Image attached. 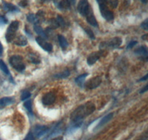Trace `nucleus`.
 I'll return each instance as SVG.
<instances>
[{
  "mask_svg": "<svg viewBox=\"0 0 148 140\" xmlns=\"http://www.w3.org/2000/svg\"><path fill=\"white\" fill-rule=\"evenodd\" d=\"M95 105L91 103H87L86 104L80 105L74 111L71 115V119L73 123L80 122L82 119L87 116L90 115L95 111Z\"/></svg>",
  "mask_w": 148,
  "mask_h": 140,
  "instance_id": "nucleus-1",
  "label": "nucleus"
},
{
  "mask_svg": "<svg viewBox=\"0 0 148 140\" xmlns=\"http://www.w3.org/2000/svg\"><path fill=\"white\" fill-rule=\"evenodd\" d=\"M10 63L18 72H22L25 69V65L23 63V58L20 55H14L10 57Z\"/></svg>",
  "mask_w": 148,
  "mask_h": 140,
  "instance_id": "nucleus-2",
  "label": "nucleus"
},
{
  "mask_svg": "<svg viewBox=\"0 0 148 140\" xmlns=\"http://www.w3.org/2000/svg\"><path fill=\"white\" fill-rule=\"evenodd\" d=\"M18 27H19V22L17 21H14L10 23L7 32H6V34H5V38L8 41L10 42L14 40V39L16 38V33L18 30Z\"/></svg>",
  "mask_w": 148,
  "mask_h": 140,
  "instance_id": "nucleus-3",
  "label": "nucleus"
},
{
  "mask_svg": "<svg viewBox=\"0 0 148 140\" xmlns=\"http://www.w3.org/2000/svg\"><path fill=\"white\" fill-rule=\"evenodd\" d=\"M78 11L83 16H87L91 12L88 0H80L77 6Z\"/></svg>",
  "mask_w": 148,
  "mask_h": 140,
  "instance_id": "nucleus-4",
  "label": "nucleus"
},
{
  "mask_svg": "<svg viewBox=\"0 0 148 140\" xmlns=\"http://www.w3.org/2000/svg\"><path fill=\"white\" fill-rule=\"evenodd\" d=\"M48 131L49 128L47 126H45V125H36L33 130V131L31 132L33 133L35 138L39 139L46 135Z\"/></svg>",
  "mask_w": 148,
  "mask_h": 140,
  "instance_id": "nucleus-5",
  "label": "nucleus"
},
{
  "mask_svg": "<svg viewBox=\"0 0 148 140\" xmlns=\"http://www.w3.org/2000/svg\"><path fill=\"white\" fill-rule=\"evenodd\" d=\"M99 9L101 16H102V17L104 19H106L108 22H110V21L113 20L114 16H113V13L108 9V6H107V4L99 5Z\"/></svg>",
  "mask_w": 148,
  "mask_h": 140,
  "instance_id": "nucleus-6",
  "label": "nucleus"
},
{
  "mask_svg": "<svg viewBox=\"0 0 148 140\" xmlns=\"http://www.w3.org/2000/svg\"><path fill=\"white\" fill-rule=\"evenodd\" d=\"M101 78L99 76H96V77H92L90 80H88V82H86L85 87L88 89H93V88H97L101 84Z\"/></svg>",
  "mask_w": 148,
  "mask_h": 140,
  "instance_id": "nucleus-7",
  "label": "nucleus"
},
{
  "mask_svg": "<svg viewBox=\"0 0 148 140\" xmlns=\"http://www.w3.org/2000/svg\"><path fill=\"white\" fill-rule=\"evenodd\" d=\"M36 41L37 42V43H38L43 50H45L46 52H51L53 50L52 44L46 41L43 38H42V37H36Z\"/></svg>",
  "mask_w": 148,
  "mask_h": 140,
  "instance_id": "nucleus-8",
  "label": "nucleus"
},
{
  "mask_svg": "<svg viewBox=\"0 0 148 140\" xmlns=\"http://www.w3.org/2000/svg\"><path fill=\"white\" fill-rule=\"evenodd\" d=\"M56 100V95L53 92H49L45 94L42 99V104L45 105H52Z\"/></svg>",
  "mask_w": 148,
  "mask_h": 140,
  "instance_id": "nucleus-9",
  "label": "nucleus"
},
{
  "mask_svg": "<svg viewBox=\"0 0 148 140\" xmlns=\"http://www.w3.org/2000/svg\"><path fill=\"white\" fill-rule=\"evenodd\" d=\"M101 54H102L101 52H96L91 53L90 55L88 56V60H87L88 65L91 66L92 65V64H94V63L100 58V57L101 56Z\"/></svg>",
  "mask_w": 148,
  "mask_h": 140,
  "instance_id": "nucleus-10",
  "label": "nucleus"
},
{
  "mask_svg": "<svg viewBox=\"0 0 148 140\" xmlns=\"http://www.w3.org/2000/svg\"><path fill=\"white\" fill-rule=\"evenodd\" d=\"M122 43V40L121 39L119 38V37H116V38H113V39H111L110 41L108 42H104L103 43L104 44H105L104 47H118Z\"/></svg>",
  "mask_w": 148,
  "mask_h": 140,
  "instance_id": "nucleus-11",
  "label": "nucleus"
},
{
  "mask_svg": "<svg viewBox=\"0 0 148 140\" xmlns=\"http://www.w3.org/2000/svg\"><path fill=\"white\" fill-rule=\"evenodd\" d=\"M113 117V113H110L109 114H108V115H106L105 117H103V118L101 119V121L99 122V124L97 125V126L95 128V130H99V129L101 128V127L104 126V125H105V124L108 123L109 121H110Z\"/></svg>",
  "mask_w": 148,
  "mask_h": 140,
  "instance_id": "nucleus-12",
  "label": "nucleus"
},
{
  "mask_svg": "<svg viewBox=\"0 0 148 140\" xmlns=\"http://www.w3.org/2000/svg\"><path fill=\"white\" fill-rule=\"evenodd\" d=\"M14 100L13 97H2L0 99V108H4L8 105H10V104L14 103Z\"/></svg>",
  "mask_w": 148,
  "mask_h": 140,
  "instance_id": "nucleus-13",
  "label": "nucleus"
},
{
  "mask_svg": "<svg viewBox=\"0 0 148 140\" xmlns=\"http://www.w3.org/2000/svg\"><path fill=\"white\" fill-rule=\"evenodd\" d=\"M14 43L17 46H25L27 43V40L25 37L23 35H20V36L17 37L16 39H14Z\"/></svg>",
  "mask_w": 148,
  "mask_h": 140,
  "instance_id": "nucleus-14",
  "label": "nucleus"
},
{
  "mask_svg": "<svg viewBox=\"0 0 148 140\" xmlns=\"http://www.w3.org/2000/svg\"><path fill=\"white\" fill-rule=\"evenodd\" d=\"M87 22L90 24V25H92V27H98V22L96 18H95L94 15L92 14V12H90L88 16H87Z\"/></svg>",
  "mask_w": 148,
  "mask_h": 140,
  "instance_id": "nucleus-15",
  "label": "nucleus"
},
{
  "mask_svg": "<svg viewBox=\"0 0 148 140\" xmlns=\"http://www.w3.org/2000/svg\"><path fill=\"white\" fill-rule=\"evenodd\" d=\"M3 8L5 10L9 12L18 11V9L16 7L15 5H14L13 4L8 3V2H3Z\"/></svg>",
  "mask_w": 148,
  "mask_h": 140,
  "instance_id": "nucleus-16",
  "label": "nucleus"
},
{
  "mask_svg": "<svg viewBox=\"0 0 148 140\" xmlns=\"http://www.w3.org/2000/svg\"><path fill=\"white\" fill-rule=\"evenodd\" d=\"M58 40H59V43L62 50H65L68 47V42H67V39L62 35H58Z\"/></svg>",
  "mask_w": 148,
  "mask_h": 140,
  "instance_id": "nucleus-17",
  "label": "nucleus"
},
{
  "mask_svg": "<svg viewBox=\"0 0 148 140\" xmlns=\"http://www.w3.org/2000/svg\"><path fill=\"white\" fill-rule=\"evenodd\" d=\"M34 30H35L36 33L38 35H39V36L42 37V38H43V39H45L46 37H47L45 32L43 30V29H42L39 24L34 25Z\"/></svg>",
  "mask_w": 148,
  "mask_h": 140,
  "instance_id": "nucleus-18",
  "label": "nucleus"
},
{
  "mask_svg": "<svg viewBox=\"0 0 148 140\" xmlns=\"http://www.w3.org/2000/svg\"><path fill=\"white\" fill-rule=\"evenodd\" d=\"M71 7V2L69 0H61L59 3V8L62 10H66Z\"/></svg>",
  "mask_w": 148,
  "mask_h": 140,
  "instance_id": "nucleus-19",
  "label": "nucleus"
},
{
  "mask_svg": "<svg viewBox=\"0 0 148 140\" xmlns=\"http://www.w3.org/2000/svg\"><path fill=\"white\" fill-rule=\"evenodd\" d=\"M24 106L27 109L28 111L30 116H33V108H32V101L30 100H27V101L24 103Z\"/></svg>",
  "mask_w": 148,
  "mask_h": 140,
  "instance_id": "nucleus-20",
  "label": "nucleus"
},
{
  "mask_svg": "<svg viewBox=\"0 0 148 140\" xmlns=\"http://www.w3.org/2000/svg\"><path fill=\"white\" fill-rule=\"evenodd\" d=\"M27 19L29 22L33 24H36L39 22V18L34 14H29L27 16Z\"/></svg>",
  "mask_w": 148,
  "mask_h": 140,
  "instance_id": "nucleus-21",
  "label": "nucleus"
},
{
  "mask_svg": "<svg viewBox=\"0 0 148 140\" xmlns=\"http://www.w3.org/2000/svg\"><path fill=\"white\" fill-rule=\"evenodd\" d=\"M135 52L136 54H139V55H145V56H147V48L145 46H141V47L137 49Z\"/></svg>",
  "mask_w": 148,
  "mask_h": 140,
  "instance_id": "nucleus-22",
  "label": "nucleus"
},
{
  "mask_svg": "<svg viewBox=\"0 0 148 140\" xmlns=\"http://www.w3.org/2000/svg\"><path fill=\"white\" fill-rule=\"evenodd\" d=\"M88 76V74H84V75H82L79 77H77L76 78V84H79L80 86H82L83 84H84V79L86 78V77Z\"/></svg>",
  "mask_w": 148,
  "mask_h": 140,
  "instance_id": "nucleus-23",
  "label": "nucleus"
},
{
  "mask_svg": "<svg viewBox=\"0 0 148 140\" xmlns=\"http://www.w3.org/2000/svg\"><path fill=\"white\" fill-rule=\"evenodd\" d=\"M0 69L2 70V72L6 74V75H10V72H9L7 65L5 64V63L2 60H0Z\"/></svg>",
  "mask_w": 148,
  "mask_h": 140,
  "instance_id": "nucleus-24",
  "label": "nucleus"
},
{
  "mask_svg": "<svg viewBox=\"0 0 148 140\" xmlns=\"http://www.w3.org/2000/svg\"><path fill=\"white\" fill-rule=\"evenodd\" d=\"M69 75H70L69 70H64V72L55 75H54V77H56V78H65V77H68Z\"/></svg>",
  "mask_w": 148,
  "mask_h": 140,
  "instance_id": "nucleus-25",
  "label": "nucleus"
},
{
  "mask_svg": "<svg viewBox=\"0 0 148 140\" xmlns=\"http://www.w3.org/2000/svg\"><path fill=\"white\" fill-rule=\"evenodd\" d=\"M106 2L109 4L112 8H116L119 5V0H106Z\"/></svg>",
  "mask_w": 148,
  "mask_h": 140,
  "instance_id": "nucleus-26",
  "label": "nucleus"
},
{
  "mask_svg": "<svg viewBox=\"0 0 148 140\" xmlns=\"http://www.w3.org/2000/svg\"><path fill=\"white\" fill-rule=\"evenodd\" d=\"M56 22H57L59 26H61V27H64L65 26V21H64V19L63 18V17L62 16H57Z\"/></svg>",
  "mask_w": 148,
  "mask_h": 140,
  "instance_id": "nucleus-27",
  "label": "nucleus"
},
{
  "mask_svg": "<svg viewBox=\"0 0 148 140\" xmlns=\"http://www.w3.org/2000/svg\"><path fill=\"white\" fill-rule=\"evenodd\" d=\"M30 96H31V94H30V92H27V91H25V92L22 94V95H21V100H22V101H24V100L30 98Z\"/></svg>",
  "mask_w": 148,
  "mask_h": 140,
  "instance_id": "nucleus-28",
  "label": "nucleus"
},
{
  "mask_svg": "<svg viewBox=\"0 0 148 140\" xmlns=\"http://www.w3.org/2000/svg\"><path fill=\"white\" fill-rule=\"evenodd\" d=\"M29 60L32 62V63H36V64L40 63V60H39V58H37V57L34 55H30Z\"/></svg>",
  "mask_w": 148,
  "mask_h": 140,
  "instance_id": "nucleus-29",
  "label": "nucleus"
},
{
  "mask_svg": "<svg viewBox=\"0 0 148 140\" xmlns=\"http://www.w3.org/2000/svg\"><path fill=\"white\" fill-rule=\"evenodd\" d=\"M84 31L86 32V33L88 34V36L91 39H95V35L93 33V32L90 30V28H84Z\"/></svg>",
  "mask_w": 148,
  "mask_h": 140,
  "instance_id": "nucleus-30",
  "label": "nucleus"
},
{
  "mask_svg": "<svg viewBox=\"0 0 148 140\" xmlns=\"http://www.w3.org/2000/svg\"><path fill=\"white\" fill-rule=\"evenodd\" d=\"M24 140H36V138L34 136V134H33L32 132L30 131L28 133H27V135L26 136V137L25 138V139Z\"/></svg>",
  "mask_w": 148,
  "mask_h": 140,
  "instance_id": "nucleus-31",
  "label": "nucleus"
},
{
  "mask_svg": "<svg viewBox=\"0 0 148 140\" xmlns=\"http://www.w3.org/2000/svg\"><path fill=\"white\" fill-rule=\"evenodd\" d=\"M141 27L145 30H148V19H145L142 24H141Z\"/></svg>",
  "mask_w": 148,
  "mask_h": 140,
  "instance_id": "nucleus-32",
  "label": "nucleus"
},
{
  "mask_svg": "<svg viewBox=\"0 0 148 140\" xmlns=\"http://www.w3.org/2000/svg\"><path fill=\"white\" fill-rule=\"evenodd\" d=\"M8 22L7 18H5V16H0V24H5Z\"/></svg>",
  "mask_w": 148,
  "mask_h": 140,
  "instance_id": "nucleus-33",
  "label": "nucleus"
},
{
  "mask_svg": "<svg viewBox=\"0 0 148 140\" xmlns=\"http://www.w3.org/2000/svg\"><path fill=\"white\" fill-rule=\"evenodd\" d=\"M136 44H137V41H131V42H130V43H129V44H128L127 47V49H130V48H132V47H134L135 45H136Z\"/></svg>",
  "mask_w": 148,
  "mask_h": 140,
  "instance_id": "nucleus-34",
  "label": "nucleus"
},
{
  "mask_svg": "<svg viewBox=\"0 0 148 140\" xmlns=\"http://www.w3.org/2000/svg\"><path fill=\"white\" fill-rule=\"evenodd\" d=\"M28 4L27 0H22L20 2H19V5H20L21 7H26Z\"/></svg>",
  "mask_w": 148,
  "mask_h": 140,
  "instance_id": "nucleus-35",
  "label": "nucleus"
},
{
  "mask_svg": "<svg viewBox=\"0 0 148 140\" xmlns=\"http://www.w3.org/2000/svg\"><path fill=\"white\" fill-rule=\"evenodd\" d=\"M96 2L99 3V5H105V4H107L106 0H96Z\"/></svg>",
  "mask_w": 148,
  "mask_h": 140,
  "instance_id": "nucleus-36",
  "label": "nucleus"
},
{
  "mask_svg": "<svg viewBox=\"0 0 148 140\" xmlns=\"http://www.w3.org/2000/svg\"><path fill=\"white\" fill-rule=\"evenodd\" d=\"M147 87H148L147 85L145 86L144 87L143 89H141V90L140 91V93H141V94H143V93H145V92H147Z\"/></svg>",
  "mask_w": 148,
  "mask_h": 140,
  "instance_id": "nucleus-37",
  "label": "nucleus"
},
{
  "mask_svg": "<svg viewBox=\"0 0 148 140\" xmlns=\"http://www.w3.org/2000/svg\"><path fill=\"white\" fill-rule=\"evenodd\" d=\"M2 53H3V47H2V44L0 42V56H2Z\"/></svg>",
  "mask_w": 148,
  "mask_h": 140,
  "instance_id": "nucleus-38",
  "label": "nucleus"
},
{
  "mask_svg": "<svg viewBox=\"0 0 148 140\" xmlns=\"http://www.w3.org/2000/svg\"><path fill=\"white\" fill-rule=\"evenodd\" d=\"M148 77V75H146L144 77H142V78H141L139 80V81H144V80H147V79Z\"/></svg>",
  "mask_w": 148,
  "mask_h": 140,
  "instance_id": "nucleus-39",
  "label": "nucleus"
},
{
  "mask_svg": "<svg viewBox=\"0 0 148 140\" xmlns=\"http://www.w3.org/2000/svg\"><path fill=\"white\" fill-rule=\"evenodd\" d=\"M141 2H143V3H145V4H146L147 2V0H141Z\"/></svg>",
  "mask_w": 148,
  "mask_h": 140,
  "instance_id": "nucleus-40",
  "label": "nucleus"
},
{
  "mask_svg": "<svg viewBox=\"0 0 148 140\" xmlns=\"http://www.w3.org/2000/svg\"><path fill=\"white\" fill-rule=\"evenodd\" d=\"M43 2H49V1H51V0H42Z\"/></svg>",
  "mask_w": 148,
  "mask_h": 140,
  "instance_id": "nucleus-41",
  "label": "nucleus"
},
{
  "mask_svg": "<svg viewBox=\"0 0 148 140\" xmlns=\"http://www.w3.org/2000/svg\"><path fill=\"white\" fill-rule=\"evenodd\" d=\"M69 1H71V2H75V0H69Z\"/></svg>",
  "mask_w": 148,
  "mask_h": 140,
  "instance_id": "nucleus-42",
  "label": "nucleus"
},
{
  "mask_svg": "<svg viewBox=\"0 0 148 140\" xmlns=\"http://www.w3.org/2000/svg\"><path fill=\"white\" fill-rule=\"evenodd\" d=\"M0 140H1V139H0Z\"/></svg>",
  "mask_w": 148,
  "mask_h": 140,
  "instance_id": "nucleus-43",
  "label": "nucleus"
}]
</instances>
